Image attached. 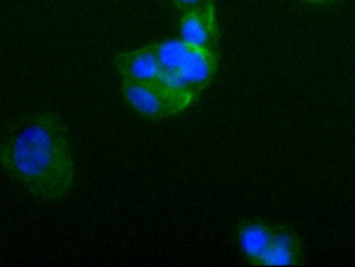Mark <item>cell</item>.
<instances>
[{"label":"cell","mask_w":355,"mask_h":267,"mask_svg":"<svg viewBox=\"0 0 355 267\" xmlns=\"http://www.w3.org/2000/svg\"><path fill=\"white\" fill-rule=\"evenodd\" d=\"M0 169L40 201L66 199L76 170L62 118L55 112H37L15 127L0 143Z\"/></svg>","instance_id":"obj_1"},{"label":"cell","mask_w":355,"mask_h":267,"mask_svg":"<svg viewBox=\"0 0 355 267\" xmlns=\"http://www.w3.org/2000/svg\"><path fill=\"white\" fill-rule=\"evenodd\" d=\"M180 40L200 49L217 51L220 33L215 6L185 12L179 23Z\"/></svg>","instance_id":"obj_4"},{"label":"cell","mask_w":355,"mask_h":267,"mask_svg":"<svg viewBox=\"0 0 355 267\" xmlns=\"http://www.w3.org/2000/svg\"><path fill=\"white\" fill-rule=\"evenodd\" d=\"M121 91L129 106L148 120L179 116L196 99V96L168 87L162 81L122 80Z\"/></svg>","instance_id":"obj_3"},{"label":"cell","mask_w":355,"mask_h":267,"mask_svg":"<svg viewBox=\"0 0 355 267\" xmlns=\"http://www.w3.org/2000/svg\"><path fill=\"white\" fill-rule=\"evenodd\" d=\"M304 258V243L300 236L290 229L277 226L272 241L259 266H297L302 264Z\"/></svg>","instance_id":"obj_7"},{"label":"cell","mask_w":355,"mask_h":267,"mask_svg":"<svg viewBox=\"0 0 355 267\" xmlns=\"http://www.w3.org/2000/svg\"><path fill=\"white\" fill-rule=\"evenodd\" d=\"M159 81L198 96L210 85L219 64L218 52L200 49L181 40L157 42Z\"/></svg>","instance_id":"obj_2"},{"label":"cell","mask_w":355,"mask_h":267,"mask_svg":"<svg viewBox=\"0 0 355 267\" xmlns=\"http://www.w3.org/2000/svg\"><path fill=\"white\" fill-rule=\"evenodd\" d=\"M302 1L312 4V6H331V4L337 3L342 0H302Z\"/></svg>","instance_id":"obj_9"},{"label":"cell","mask_w":355,"mask_h":267,"mask_svg":"<svg viewBox=\"0 0 355 267\" xmlns=\"http://www.w3.org/2000/svg\"><path fill=\"white\" fill-rule=\"evenodd\" d=\"M114 68L122 80L137 83L159 80L157 43L120 52L114 58Z\"/></svg>","instance_id":"obj_5"},{"label":"cell","mask_w":355,"mask_h":267,"mask_svg":"<svg viewBox=\"0 0 355 267\" xmlns=\"http://www.w3.org/2000/svg\"><path fill=\"white\" fill-rule=\"evenodd\" d=\"M277 226L264 221L246 220L237 229V243L244 259L252 266H259L270 246Z\"/></svg>","instance_id":"obj_6"},{"label":"cell","mask_w":355,"mask_h":267,"mask_svg":"<svg viewBox=\"0 0 355 267\" xmlns=\"http://www.w3.org/2000/svg\"><path fill=\"white\" fill-rule=\"evenodd\" d=\"M175 6L182 14L191 12L196 8H207L215 6V0H172Z\"/></svg>","instance_id":"obj_8"}]
</instances>
